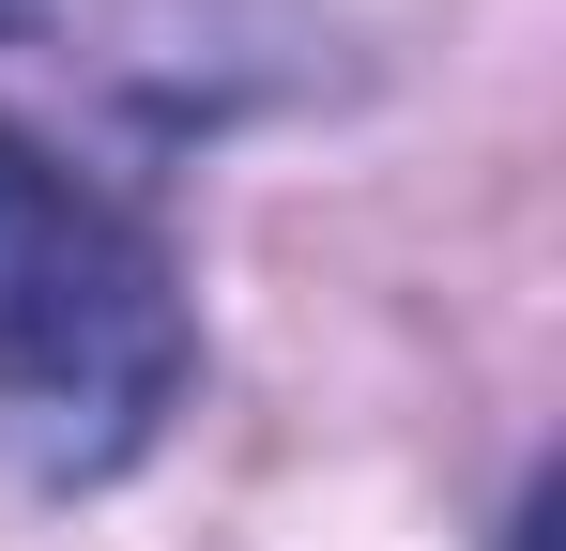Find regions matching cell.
Listing matches in <instances>:
<instances>
[{
	"label": "cell",
	"instance_id": "obj_1",
	"mask_svg": "<svg viewBox=\"0 0 566 551\" xmlns=\"http://www.w3.org/2000/svg\"><path fill=\"white\" fill-rule=\"evenodd\" d=\"M185 276L107 199L0 138V459L46 490H93L185 398Z\"/></svg>",
	"mask_w": 566,
	"mask_h": 551
},
{
	"label": "cell",
	"instance_id": "obj_2",
	"mask_svg": "<svg viewBox=\"0 0 566 551\" xmlns=\"http://www.w3.org/2000/svg\"><path fill=\"white\" fill-rule=\"evenodd\" d=\"M15 15H31V0H0V31H15Z\"/></svg>",
	"mask_w": 566,
	"mask_h": 551
}]
</instances>
